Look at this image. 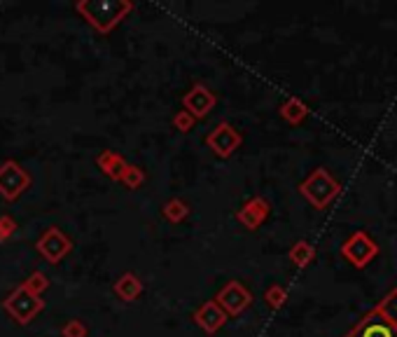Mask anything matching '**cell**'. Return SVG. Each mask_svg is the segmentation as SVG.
Wrapping results in <instances>:
<instances>
[{
  "mask_svg": "<svg viewBox=\"0 0 397 337\" xmlns=\"http://www.w3.org/2000/svg\"><path fill=\"white\" fill-rule=\"evenodd\" d=\"M75 10L85 17L89 26L96 28V33L108 35L133 10V3H127V0H82V3H75Z\"/></svg>",
  "mask_w": 397,
  "mask_h": 337,
  "instance_id": "1",
  "label": "cell"
},
{
  "mask_svg": "<svg viewBox=\"0 0 397 337\" xmlns=\"http://www.w3.org/2000/svg\"><path fill=\"white\" fill-rule=\"evenodd\" d=\"M301 197L309 202L313 209H328V206L339 197L341 185L328 169H316L306 181L299 183Z\"/></svg>",
  "mask_w": 397,
  "mask_h": 337,
  "instance_id": "2",
  "label": "cell"
},
{
  "mask_svg": "<svg viewBox=\"0 0 397 337\" xmlns=\"http://www.w3.org/2000/svg\"><path fill=\"white\" fill-rule=\"evenodd\" d=\"M3 309L14 318V323L28 326V323L45 309V300L43 295H35L31 291H26L23 286H17L14 291L3 300Z\"/></svg>",
  "mask_w": 397,
  "mask_h": 337,
  "instance_id": "3",
  "label": "cell"
},
{
  "mask_svg": "<svg viewBox=\"0 0 397 337\" xmlns=\"http://www.w3.org/2000/svg\"><path fill=\"white\" fill-rule=\"evenodd\" d=\"M31 183H33L31 174L19 162L8 159V162L0 164V197L3 199H8V202L19 199L31 187Z\"/></svg>",
  "mask_w": 397,
  "mask_h": 337,
  "instance_id": "4",
  "label": "cell"
},
{
  "mask_svg": "<svg viewBox=\"0 0 397 337\" xmlns=\"http://www.w3.org/2000/svg\"><path fill=\"white\" fill-rule=\"evenodd\" d=\"M341 256L353 265V267L363 269L378 256V244L367 232H353L341 244Z\"/></svg>",
  "mask_w": 397,
  "mask_h": 337,
  "instance_id": "5",
  "label": "cell"
},
{
  "mask_svg": "<svg viewBox=\"0 0 397 337\" xmlns=\"http://www.w3.org/2000/svg\"><path fill=\"white\" fill-rule=\"evenodd\" d=\"M35 251H38L50 265H58L70 251H73V241H70V236L63 232L61 227L52 225V227H47L45 232L40 234L38 244H35Z\"/></svg>",
  "mask_w": 397,
  "mask_h": 337,
  "instance_id": "6",
  "label": "cell"
},
{
  "mask_svg": "<svg viewBox=\"0 0 397 337\" xmlns=\"http://www.w3.org/2000/svg\"><path fill=\"white\" fill-rule=\"evenodd\" d=\"M215 305L229 316H239L253 305V293L241 281H227L215 295Z\"/></svg>",
  "mask_w": 397,
  "mask_h": 337,
  "instance_id": "7",
  "label": "cell"
},
{
  "mask_svg": "<svg viewBox=\"0 0 397 337\" xmlns=\"http://www.w3.org/2000/svg\"><path fill=\"white\" fill-rule=\"evenodd\" d=\"M241 143H243V136L236 132L229 122H220L208 136H206V145H208L211 150L222 159L234 155Z\"/></svg>",
  "mask_w": 397,
  "mask_h": 337,
  "instance_id": "8",
  "label": "cell"
},
{
  "mask_svg": "<svg viewBox=\"0 0 397 337\" xmlns=\"http://www.w3.org/2000/svg\"><path fill=\"white\" fill-rule=\"evenodd\" d=\"M215 103H217L215 94L206 85H201V82H197V85L182 96V110L189 112L194 120H204V117L215 108Z\"/></svg>",
  "mask_w": 397,
  "mask_h": 337,
  "instance_id": "9",
  "label": "cell"
},
{
  "mask_svg": "<svg viewBox=\"0 0 397 337\" xmlns=\"http://www.w3.org/2000/svg\"><path fill=\"white\" fill-rule=\"evenodd\" d=\"M346 337H397V326L386 321L376 309H372L369 314L360 318V323Z\"/></svg>",
  "mask_w": 397,
  "mask_h": 337,
  "instance_id": "10",
  "label": "cell"
},
{
  "mask_svg": "<svg viewBox=\"0 0 397 337\" xmlns=\"http://www.w3.org/2000/svg\"><path fill=\"white\" fill-rule=\"evenodd\" d=\"M194 323L208 335H215L224 323H227V314L215 305V300H208V303H201L197 309H194Z\"/></svg>",
  "mask_w": 397,
  "mask_h": 337,
  "instance_id": "11",
  "label": "cell"
},
{
  "mask_svg": "<svg viewBox=\"0 0 397 337\" xmlns=\"http://www.w3.org/2000/svg\"><path fill=\"white\" fill-rule=\"evenodd\" d=\"M269 211H271V206L264 197H253V199H248L239 211H236V221L248 229H257L259 225L266 221Z\"/></svg>",
  "mask_w": 397,
  "mask_h": 337,
  "instance_id": "12",
  "label": "cell"
},
{
  "mask_svg": "<svg viewBox=\"0 0 397 337\" xmlns=\"http://www.w3.org/2000/svg\"><path fill=\"white\" fill-rule=\"evenodd\" d=\"M112 291H115V295L122 303H133V300H138L140 293H143V281H140L133 272H127V274L120 276V281H115Z\"/></svg>",
  "mask_w": 397,
  "mask_h": 337,
  "instance_id": "13",
  "label": "cell"
},
{
  "mask_svg": "<svg viewBox=\"0 0 397 337\" xmlns=\"http://www.w3.org/2000/svg\"><path fill=\"white\" fill-rule=\"evenodd\" d=\"M96 167L103 171L108 178L120 181V176L124 174V169H127V159H124L120 152H115V150H103L96 157Z\"/></svg>",
  "mask_w": 397,
  "mask_h": 337,
  "instance_id": "14",
  "label": "cell"
},
{
  "mask_svg": "<svg viewBox=\"0 0 397 337\" xmlns=\"http://www.w3.org/2000/svg\"><path fill=\"white\" fill-rule=\"evenodd\" d=\"M281 117L290 124H301L306 117H309V105L292 96L281 105Z\"/></svg>",
  "mask_w": 397,
  "mask_h": 337,
  "instance_id": "15",
  "label": "cell"
},
{
  "mask_svg": "<svg viewBox=\"0 0 397 337\" xmlns=\"http://www.w3.org/2000/svg\"><path fill=\"white\" fill-rule=\"evenodd\" d=\"M189 211H192V206H189L185 199H180V197L169 199V202L162 206V216L169 223H182L189 216Z\"/></svg>",
  "mask_w": 397,
  "mask_h": 337,
  "instance_id": "16",
  "label": "cell"
},
{
  "mask_svg": "<svg viewBox=\"0 0 397 337\" xmlns=\"http://www.w3.org/2000/svg\"><path fill=\"white\" fill-rule=\"evenodd\" d=\"M316 258V248H313L309 241H297L292 248H290V260H292L294 267H309Z\"/></svg>",
  "mask_w": 397,
  "mask_h": 337,
  "instance_id": "17",
  "label": "cell"
},
{
  "mask_svg": "<svg viewBox=\"0 0 397 337\" xmlns=\"http://www.w3.org/2000/svg\"><path fill=\"white\" fill-rule=\"evenodd\" d=\"M374 309L383 318H386V321H390L393 326H397V288H393V291H390L386 298H383L381 303L374 307Z\"/></svg>",
  "mask_w": 397,
  "mask_h": 337,
  "instance_id": "18",
  "label": "cell"
},
{
  "mask_svg": "<svg viewBox=\"0 0 397 337\" xmlns=\"http://www.w3.org/2000/svg\"><path fill=\"white\" fill-rule=\"evenodd\" d=\"M120 183H124L129 190H138V187L145 183V171L140 167H136V164H127L124 174L120 176Z\"/></svg>",
  "mask_w": 397,
  "mask_h": 337,
  "instance_id": "19",
  "label": "cell"
},
{
  "mask_svg": "<svg viewBox=\"0 0 397 337\" xmlns=\"http://www.w3.org/2000/svg\"><path fill=\"white\" fill-rule=\"evenodd\" d=\"M264 300H266V305H269L271 309H281V307L286 305V300H288V293H286V288H283V286L274 283V286L266 288Z\"/></svg>",
  "mask_w": 397,
  "mask_h": 337,
  "instance_id": "20",
  "label": "cell"
},
{
  "mask_svg": "<svg viewBox=\"0 0 397 337\" xmlns=\"http://www.w3.org/2000/svg\"><path fill=\"white\" fill-rule=\"evenodd\" d=\"M21 286L26 288V291L35 293V295H43V291H47V286H50V279H47L45 272H33V274L28 276Z\"/></svg>",
  "mask_w": 397,
  "mask_h": 337,
  "instance_id": "21",
  "label": "cell"
},
{
  "mask_svg": "<svg viewBox=\"0 0 397 337\" xmlns=\"http://www.w3.org/2000/svg\"><path fill=\"white\" fill-rule=\"evenodd\" d=\"M89 330L82 321H78V318H70V321H66L61 326V337H87Z\"/></svg>",
  "mask_w": 397,
  "mask_h": 337,
  "instance_id": "22",
  "label": "cell"
},
{
  "mask_svg": "<svg viewBox=\"0 0 397 337\" xmlns=\"http://www.w3.org/2000/svg\"><path fill=\"white\" fill-rule=\"evenodd\" d=\"M171 122H173V127H175L180 134L192 132V127H194V124H197V120H194V117L189 115V112H185V110L175 112V115H173V120H171Z\"/></svg>",
  "mask_w": 397,
  "mask_h": 337,
  "instance_id": "23",
  "label": "cell"
},
{
  "mask_svg": "<svg viewBox=\"0 0 397 337\" xmlns=\"http://www.w3.org/2000/svg\"><path fill=\"white\" fill-rule=\"evenodd\" d=\"M17 232V221L12 216H0V244L10 241V236Z\"/></svg>",
  "mask_w": 397,
  "mask_h": 337,
  "instance_id": "24",
  "label": "cell"
}]
</instances>
